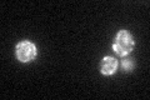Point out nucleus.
Masks as SVG:
<instances>
[{"label":"nucleus","mask_w":150,"mask_h":100,"mask_svg":"<svg viewBox=\"0 0 150 100\" xmlns=\"http://www.w3.org/2000/svg\"><path fill=\"white\" fill-rule=\"evenodd\" d=\"M112 48H114V51L118 55H120V56L128 55L134 48L133 36H131L126 30H120L115 38Z\"/></svg>","instance_id":"f257e3e1"},{"label":"nucleus","mask_w":150,"mask_h":100,"mask_svg":"<svg viewBox=\"0 0 150 100\" xmlns=\"http://www.w3.org/2000/svg\"><path fill=\"white\" fill-rule=\"evenodd\" d=\"M16 58L21 63H29L36 56V46L30 41H21L16 45Z\"/></svg>","instance_id":"f03ea898"},{"label":"nucleus","mask_w":150,"mask_h":100,"mask_svg":"<svg viewBox=\"0 0 150 100\" xmlns=\"http://www.w3.org/2000/svg\"><path fill=\"white\" fill-rule=\"evenodd\" d=\"M116 68H118V63H116V60L114 58H111V56H106L100 63V70L104 75L114 74Z\"/></svg>","instance_id":"7ed1b4c3"},{"label":"nucleus","mask_w":150,"mask_h":100,"mask_svg":"<svg viewBox=\"0 0 150 100\" xmlns=\"http://www.w3.org/2000/svg\"><path fill=\"white\" fill-rule=\"evenodd\" d=\"M121 66H123V69L126 70V71H131L134 68V61L131 58H124L121 60Z\"/></svg>","instance_id":"20e7f679"}]
</instances>
